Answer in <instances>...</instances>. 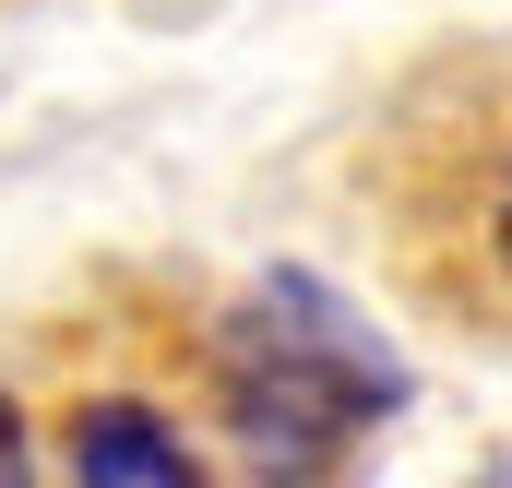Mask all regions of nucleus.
<instances>
[{
	"label": "nucleus",
	"mask_w": 512,
	"mask_h": 488,
	"mask_svg": "<svg viewBox=\"0 0 512 488\" xmlns=\"http://www.w3.org/2000/svg\"><path fill=\"white\" fill-rule=\"evenodd\" d=\"M382 227L441 322L512 334V48H453L382 143Z\"/></svg>",
	"instance_id": "f257e3e1"
},
{
	"label": "nucleus",
	"mask_w": 512,
	"mask_h": 488,
	"mask_svg": "<svg viewBox=\"0 0 512 488\" xmlns=\"http://www.w3.org/2000/svg\"><path fill=\"white\" fill-rule=\"evenodd\" d=\"M72 477L84 488H191L203 453L143 405H96V417H72Z\"/></svg>",
	"instance_id": "7ed1b4c3"
},
{
	"label": "nucleus",
	"mask_w": 512,
	"mask_h": 488,
	"mask_svg": "<svg viewBox=\"0 0 512 488\" xmlns=\"http://www.w3.org/2000/svg\"><path fill=\"white\" fill-rule=\"evenodd\" d=\"M24 477V417H12V393H0V488Z\"/></svg>",
	"instance_id": "20e7f679"
},
{
	"label": "nucleus",
	"mask_w": 512,
	"mask_h": 488,
	"mask_svg": "<svg viewBox=\"0 0 512 488\" xmlns=\"http://www.w3.org/2000/svg\"><path fill=\"white\" fill-rule=\"evenodd\" d=\"M405 405V358L322 286V274H262L215 334V417L262 477H334L358 441Z\"/></svg>",
	"instance_id": "f03ea898"
}]
</instances>
